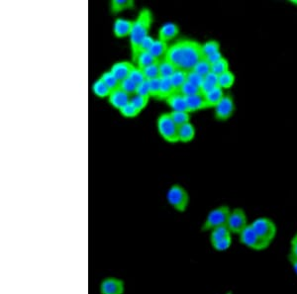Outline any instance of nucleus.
I'll list each match as a JSON object with an SVG mask.
<instances>
[{"label": "nucleus", "instance_id": "20e7f679", "mask_svg": "<svg viewBox=\"0 0 297 294\" xmlns=\"http://www.w3.org/2000/svg\"><path fill=\"white\" fill-rule=\"evenodd\" d=\"M157 128L161 138L171 144L180 143L179 127L173 121L169 113H163L159 116Z\"/></svg>", "mask_w": 297, "mask_h": 294}, {"label": "nucleus", "instance_id": "f704fd0d", "mask_svg": "<svg viewBox=\"0 0 297 294\" xmlns=\"http://www.w3.org/2000/svg\"><path fill=\"white\" fill-rule=\"evenodd\" d=\"M159 63H160V61L157 62V63H155L154 65H151V66H149V67L142 69L147 80H152V79H155V78H159L160 77Z\"/></svg>", "mask_w": 297, "mask_h": 294}, {"label": "nucleus", "instance_id": "de8ad7c7", "mask_svg": "<svg viewBox=\"0 0 297 294\" xmlns=\"http://www.w3.org/2000/svg\"><path fill=\"white\" fill-rule=\"evenodd\" d=\"M287 259H288V261H289V263H290V265H291V267H292V270H293V272L294 273L297 275V259L296 258H294V257H291V256H289L288 255V257H287Z\"/></svg>", "mask_w": 297, "mask_h": 294}, {"label": "nucleus", "instance_id": "cd10ccee", "mask_svg": "<svg viewBox=\"0 0 297 294\" xmlns=\"http://www.w3.org/2000/svg\"><path fill=\"white\" fill-rule=\"evenodd\" d=\"M235 80H236L235 74L231 70H228L227 72L219 75L218 87L220 89H222L223 91L224 90H229V89H231L234 86Z\"/></svg>", "mask_w": 297, "mask_h": 294}, {"label": "nucleus", "instance_id": "39448f33", "mask_svg": "<svg viewBox=\"0 0 297 294\" xmlns=\"http://www.w3.org/2000/svg\"><path fill=\"white\" fill-rule=\"evenodd\" d=\"M166 200L176 211L183 213L189 204V194L182 185L173 184L167 190Z\"/></svg>", "mask_w": 297, "mask_h": 294}, {"label": "nucleus", "instance_id": "c756f323", "mask_svg": "<svg viewBox=\"0 0 297 294\" xmlns=\"http://www.w3.org/2000/svg\"><path fill=\"white\" fill-rule=\"evenodd\" d=\"M201 52L203 58H207L217 52H220V44L218 41L210 40L201 45Z\"/></svg>", "mask_w": 297, "mask_h": 294}, {"label": "nucleus", "instance_id": "72a5a7b5", "mask_svg": "<svg viewBox=\"0 0 297 294\" xmlns=\"http://www.w3.org/2000/svg\"><path fill=\"white\" fill-rule=\"evenodd\" d=\"M137 88V85L133 80H131L129 77L120 81V86H119V89L121 91H124L125 93H127L130 96H133L136 94Z\"/></svg>", "mask_w": 297, "mask_h": 294}, {"label": "nucleus", "instance_id": "5701e85b", "mask_svg": "<svg viewBox=\"0 0 297 294\" xmlns=\"http://www.w3.org/2000/svg\"><path fill=\"white\" fill-rule=\"evenodd\" d=\"M134 7L133 0H112L110 2V11L113 14L120 13L124 10L131 9Z\"/></svg>", "mask_w": 297, "mask_h": 294}, {"label": "nucleus", "instance_id": "473e14b6", "mask_svg": "<svg viewBox=\"0 0 297 294\" xmlns=\"http://www.w3.org/2000/svg\"><path fill=\"white\" fill-rule=\"evenodd\" d=\"M179 92H180L182 95H183V96H185V97H190V96H194V95L202 94L201 89H199V88H197V87L191 85V83L188 82V81H186V82L183 85V87H182V89L180 90Z\"/></svg>", "mask_w": 297, "mask_h": 294}, {"label": "nucleus", "instance_id": "c85d7f7f", "mask_svg": "<svg viewBox=\"0 0 297 294\" xmlns=\"http://www.w3.org/2000/svg\"><path fill=\"white\" fill-rule=\"evenodd\" d=\"M100 79L108 87V89L111 91L119 89L120 81L116 78V76H115L114 74L110 70L103 72L101 74V76H100Z\"/></svg>", "mask_w": 297, "mask_h": 294}, {"label": "nucleus", "instance_id": "ddd939ff", "mask_svg": "<svg viewBox=\"0 0 297 294\" xmlns=\"http://www.w3.org/2000/svg\"><path fill=\"white\" fill-rule=\"evenodd\" d=\"M134 65L129 63V62H118L115 63L114 65L112 66V68L110 69V71L114 74L116 78L119 81H122L126 78L129 77L132 69L134 68Z\"/></svg>", "mask_w": 297, "mask_h": 294}, {"label": "nucleus", "instance_id": "1a4fd4ad", "mask_svg": "<svg viewBox=\"0 0 297 294\" xmlns=\"http://www.w3.org/2000/svg\"><path fill=\"white\" fill-rule=\"evenodd\" d=\"M125 281L116 276H106L99 283L100 294H125Z\"/></svg>", "mask_w": 297, "mask_h": 294}, {"label": "nucleus", "instance_id": "2eb2a0df", "mask_svg": "<svg viewBox=\"0 0 297 294\" xmlns=\"http://www.w3.org/2000/svg\"><path fill=\"white\" fill-rule=\"evenodd\" d=\"M166 104L172 108V111H185L188 112L186 97L180 92H175L165 100Z\"/></svg>", "mask_w": 297, "mask_h": 294}, {"label": "nucleus", "instance_id": "a18cd8bd", "mask_svg": "<svg viewBox=\"0 0 297 294\" xmlns=\"http://www.w3.org/2000/svg\"><path fill=\"white\" fill-rule=\"evenodd\" d=\"M223 58H224V57H223L222 53H221V52H217V53H215V54H213V55L207 57L205 59L208 62H209V63H210V65L212 66V65L216 64L217 62H219L220 60H222Z\"/></svg>", "mask_w": 297, "mask_h": 294}, {"label": "nucleus", "instance_id": "4c0bfd02", "mask_svg": "<svg viewBox=\"0 0 297 294\" xmlns=\"http://www.w3.org/2000/svg\"><path fill=\"white\" fill-rule=\"evenodd\" d=\"M187 81L190 82L191 85L201 89L204 82V77L198 73H196L193 70H189L187 71Z\"/></svg>", "mask_w": 297, "mask_h": 294}, {"label": "nucleus", "instance_id": "dca6fc26", "mask_svg": "<svg viewBox=\"0 0 297 294\" xmlns=\"http://www.w3.org/2000/svg\"><path fill=\"white\" fill-rule=\"evenodd\" d=\"M186 102H187L188 113H193V112H197V111L209 108L203 94L186 97Z\"/></svg>", "mask_w": 297, "mask_h": 294}, {"label": "nucleus", "instance_id": "f03ea898", "mask_svg": "<svg viewBox=\"0 0 297 294\" xmlns=\"http://www.w3.org/2000/svg\"><path fill=\"white\" fill-rule=\"evenodd\" d=\"M153 23V14L150 9L144 8L140 11L137 18L134 20L133 28L130 34V45L132 61L136 63L140 54L142 42L149 36V31Z\"/></svg>", "mask_w": 297, "mask_h": 294}, {"label": "nucleus", "instance_id": "e433bc0d", "mask_svg": "<svg viewBox=\"0 0 297 294\" xmlns=\"http://www.w3.org/2000/svg\"><path fill=\"white\" fill-rule=\"evenodd\" d=\"M149 99H150V98H147V97H144V96H141V95L135 94V95L131 96L130 103H131L132 105H134L139 111L142 112L143 109H145V108L147 107L148 102H149Z\"/></svg>", "mask_w": 297, "mask_h": 294}, {"label": "nucleus", "instance_id": "2f4dec72", "mask_svg": "<svg viewBox=\"0 0 297 294\" xmlns=\"http://www.w3.org/2000/svg\"><path fill=\"white\" fill-rule=\"evenodd\" d=\"M212 69V66L210 65V63L206 60L205 58H202L197 64L196 66L193 68V71H195L196 73L202 75L203 77H205L207 74H209L211 72Z\"/></svg>", "mask_w": 297, "mask_h": 294}, {"label": "nucleus", "instance_id": "4468645a", "mask_svg": "<svg viewBox=\"0 0 297 294\" xmlns=\"http://www.w3.org/2000/svg\"><path fill=\"white\" fill-rule=\"evenodd\" d=\"M134 21L125 20L122 18H117L113 25V33L117 38H125L127 36L130 37Z\"/></svg>", "mask_w": 297, "mask_h": 294}, {"label": "nucleus", "instance_id": "a211bd4d", "mask_svg": "<svg viewBox=\"0 0 297 294\" xmlns=\"http://www.w3.org/2000/svg\"><path fill=\"white\" fill-rule=\"evenodd\" d=\"M195 137V128L189 122L179 127V139L181 143H189Z\"/></svg>", "mask_w": 297, "mask_h": 294}, {"label": "nucleus", "instance_id": "9b49d317", "mask_svg": "<svg viewBox=\"0 0 297 294\" xmlns=\"http://www.w3.org/2000/svg\"><path fill=\"white\" fill-rule=\"evenodd\" d=\"M180 33V28L176 23H165L163 24L159 30L158 39L163 41L165 43L174 40Z\"/></svg>", "mask_w": 297, "mask_h": 294}, {"label": "nucleus", "instance_id": "f257e3e1", "mask_svg": "<svg viewBox=\"0 0 297 294\" xmlns=\"http://www.w3.org/2000/svg\"><path fill=\"white\" fill-rule=\"evenodd\" d=\"M202 58L201 45L189 39L180 40L174 45L169 46L164 57V59L174 64L176 68L186 71L192 70Z\"/></svg>", "mask_w": 297, "mask_h": 294}, {"label": "nucleus", "instance_id": "a19ab883", "mask_svg": "<svg viewBox=\"0 0 297 294\" xmlns=\"http://www.w3.org/2000/svg\"><path fill=\"white\" fill-rule=\"evenodd\" d=\"M129 78L131 80H133L137 86L143 83L145 80H147L143 70L141 68H137V67H134V68L132 69V71H131L130 75H129Z\"/></svg>", "mask_w": 297, "mask_h": 294}, {"label": "nucleus", "instance_id": "b1692460", "mask_svg": "<svg viewBox=\"0 0 297 294\" xmlns=\"http://www.w3.org/2000/svg\"><path fill=\"white\" fill-rule=\"evenodd\" d=\"M159 69H160V78H171L178 68H176L174 64H172L171 62H168L167 60L163 58L159 63Z\"/></svg>", "mask_w": 297, "mask_h": 294}, {"label": "nucleus", "instance_id": "aec40b11", "mask_svg": "<svg viewBox=\"0 0 297 294\" xmlns=\"http://www.w3.org/2000/svg\"><path fill=\"white\" fill-rule=\"evenodd\" d=\"M176 92H179L183 85L187 81V71L178 68L169 78Z\"/></svg>", "mask_w": 297, "mask_h": 294}, {"label": "nucleus", "instance_id": "f3484780", "mask_svg": "<svg viewBox=\"0 0 297 294\" xmlns=\"http://www.w3.org/2000/svg\"><path fill=\"white\" fill-rule=\"evenodd\" d=\"M224 91L222 89H220L219 87L213 89L212 91H209L204 94L205 97L206 102L209 108H215L217 106V104L222 100V98L224 97Z\"/></svg>", "mask_w": 297, "mask_h": 294}, {"label": "nucleus", "instance_id": "6ab92c4d", "mask_svg": "<svg viewBox=\"0 0 297 294\" xmlns=\"http://www.w3.org/2000/svg\"><path fill=\"white\" fill-rule=\"evenodd\" d=\"M232 233L229 230L227 225H223V226L217 227L213 230L210 231V235H209V239H210V244H214L228 236H231Z\"/></svg>", "mask_w": 297, "mask_h": 294}, {"label": "nucleus", "instance_id": "a878e982", "mask_svg": "<svg viewBox=\"0 0 297 294\" xmlns=\"http://www.w3.org/2000/svg\"><path fill=\"white\" fill-rule=\"evenodd\" d=\"M218 82H219V76L213 72H210L209 74H207L204 77V82L203 86L201 88V91L202 94L204 95L207 92L212 91L213 89L218 87Z\"/></svg>", "mask_w": 297, "mask_h": 294}, {"label": "nucleus", "instance_id": "c03bdc74", "mask_svg": "<svg viewBox=\"0 0 297 294\" xmlns=\"http://www.w3.org/2000/svg\"><path fill=\"white\" fill-rule=\"evenodd\" d=\"M154 43H155V40H154L152 37L148 36V37L142 42V44H141V47H140V53H141V52H150V50H151L152 46L154 45Z\"/></svg>", "mask_w": 297, "mask_h": 294}, {"label": "nucleus", "instance_id": "4be33fe9", "mask_svg": "<svg viewBox=\"0 0 297 294\" xmlns=\"http://www.w3.org/2000/svg\"><path fill=\"white\" fill-rule=\"evenodd\" d=\"M157 62L159 61L150 52H141L138 56L136 64L137 68L144 69L151 65H154Z\"/></svg>", "mask_w": 297, "mask_h": 294}, {"label": "nucleus", "instance_id": "f8f14e48", "mask_svg": "<svg viewBox=\"0 0 297 294\" xmlns=\"http://www.w3.org/2000/svg\"><path fill=\"white\" fill-rule=\"evenodd\" d=\"M130 99L131 96L128 95L127 93H125L124 91H121L120 89H117L115 91H111L109 97H108V101L109 103L116 108L119 111L126 106L128 103H130Z\"/></svg>", "mask_w": 297, "mask_h": 294}, {"label": "nucleus", "instance_id": "09e8293b", "mask_svg": "<svg viewBox=\"0 0 297 294\" xmlns=\"http://www.w3.org/2000/svg\"><path fill=\"white\" fill-rule=\"evenodd\" d=\"M290 3H292V4H294V5H296L297 6V0H291Z\"/></svg>", "mask_w": 297, "mask_h": 294}, {"label": "nucleus", "instance_id": "c9c22d12", "mask_svg": "<svg viewBox=\"0 0 297 294\" xmlns=\"http://www.w3.org/2000/svg\"><path fill=\"white\" fill-rule=\"evenodd\" d=\"M229 68H230V65H229L228 60L223 58L222 60H220L216 64L212 65L211 72H213V73H215V74H217L219 76V75H221V74H223V73H225V72H227L228 70H230Z\"/></svg>", "mask_w": 297, "mask_h": 294}, {"label": "nucleus", "instance_id": "79ce46f5", "mask_svg": "<svg viewBox=\"0 0 297 294\" xmlns=\"http://www.w3.org/2000/svg\"><path fill=\"white\" fill-rule=\"evenodd\" d=\"M120 113L126 118H134V117H137L138 115L141 113V111H139L137 108L131 103H128L126 106H124L120 110Z\"/></svg>", "mask_w": 297, "mask_h": 294}, {"label": "nucleus", "instance_id": "9d476101", "mask_svg": "<svg viewBox=\"0 0 297 294\" xmlns=\"http://www.w3.org/2000/svg\"><path fill=\"white\" fill-rule=\"evenodd\" d=\"M214 115L218 121H227L235 112L234 99L230 94H225L222 100L214 108Z\"/></svg>", "mask_w": 297, "mask_h": 294}, {"label": "nucleus", "instance_id": "6e6552de", "mask_svg": "<svg viewBox=\"0 0 297 294\" xmlns=\"http://www.w3.org/2000/svg\"><path fill=\"white\" fill-rule=\"evenodd\" d=\"M249 224L247 214L243 208L237 207L231 210L226 225L232 234L239 235Z\"/></svg>", "mask_w": 297, "mask_h": 294}, {"label": "nucleus", "instance_id": "0eeeda50", "mask_svg": "<svg viewBox=\"0 0 297 294\" xmlns=\"http://www.w3.org/2000/svg\"><path fill=\"white\" fill-rule=\"evenodd\" d=\"M251 225L262 239L272 244L277 233V228L274 220L268 217H259L251 222Z\"/></svg>", "mask_w": 297, "mask_h": 294}, {"label": "nucleus", "instance_id": "49530a36", "mask_svg": "<svg viewBox=\"0 0 297 294\" xmlns=\"http://www.w3.org/2000/svg\"><path fill=\"white\" fill-rule=\"evenodd\" d=\"M289 256L294 257L297 259V233L294 234V236L291 238L290 241V250H289Z\"/></svg>", "mask_w": 297, "mask_h": 294}, {"label": "nucleus", "instance_id": "7c9ffc66", "mask_svg": "<svg viewBox=\"0 0 297 294\" xmlns=\"http://www.w3.org/2000/svg\"><path fill=\"white\" fill-rule=\"evenodd\" d=\"M169 115H171L173 121L177 124L178 127L190 122L189 121L190 120V115L188 112H185V111H172V112H169Z\"/></svg>", "mask_w": 297, "mask_h": 294}, {"label": "nucleus", "instance_id": "58836bf2", "mask_svg": "<svg viewBox=\"0 0 297 294\" xmlns=\"http://www.w3.org/2000/svg\"><path fill=\"white\" fill-rule=\"evenodd\" d=\"M232 243H233V240H232V235H231V236H228V237L212 244L211 247L217 251H225V250L230 249Z\"/></svg>", "mask_w": 297, "mask_h": 294}, {"label": "nucleus", "instance_id": "8fccbe9b", "mask_svg": "<svg viewBox=\"0 0 297 294\" xmlns=\"http://www.w3.org/2000/svg\"><path fill=\"white\" fill-rule=\"evenodd\" d=\"M224 294H234L233 293V291L232 290H228V291H226Z\"/></svg>", "mask_w": 297, "mask_h": 294}, {"label": "nucleus", "instance_id": "7ed1b4c3", "mask_svg": "<svg viewBox=\"0 0 297 294\" xmlns=\"http://www.w3.org/2000/svg\"><path fill=\"white\" fill-rule=\"evenodd\" d=\"M231 209L227 205H220L212 209L206 216L204 222L201 225V232H210L217 227L227 224Z\"/></svg>", "mask_w": 297, "mask_h": 294}, {"label": "nucleus", "instance_id": "412c9836", "mask_svg": "<svg viewBox=\"0 0 297 294\" xmlns=\"http://www.w3.org/2000/svg\"><path fill=\"white\" fill-rule=\"evenodd\" d=\"M168 50V45L167 43L163 42V41H160L159 39L155 40V43L154 45L152 46L151 50H150V53L158 60L160 61L162 60L165 55H166V52Z\"/></svg>", "mask_w": 297, "mask_h": 294}, {"label": "nucleus", "instance_id": "ea45409f", "mask_svg": "<svg viewBox=\"0 0 297 294\" xmlns=\"http://www.w3.org/2000/svg\"><path fill=\"white\" fill-rule=\"evenodd\" d=\"M149 87H150V92L151 97H154L156 99L160 96V87H161V78H155L152 80H149Z\"/></svg>", "mask_w": 297, "mask_h": 294}, {"label": "nucleus", "instance_id": "423d86ee", "mask_svg": "<svg viewBox=\"0 0 297 294\" xmlns=\"http://www.w3.org/2000/svg\"><path fill=\"white\" fill-rule=\"evenodd\" d=\"M240 242L249 249L263 250L270 247V243L262 239L251 227V223L239 234Z\"/></svg>", "mask_w": 297, "mask_h": 294}, {"label": "nucleus", "instance_id": "393cba45", "mask_svg": "<svg viewBox=\"0 0 297 294\" xmlns=\"http://www.w3.org/2000/svg\"><path fill=\"white\" fill-rule=\"evenodd\" d=\"M92 91L95 94V96L99 98H106L109 97L111 91L108 89V87L99 78L97 79L93 86H92Z\"/></svg>", "mask_w": 297, "mask_h": 294}, {"label": "nucleus", "instance_id": "37998d69", "mask_svg": "<svg viewBox=\"0 0 297 294\" xmlns=\"http://www.w3.org/2000/svg\"><path fill=\"white\" fill-rule=\"evenodd\" d=\"M136 94L150 98L151 97V92H150V87H149V80H145L143 83L139 85L137 88Z\"/></svg>", "mask_w": 297, "mask_h": 294}, {"label": "nucleus", "instance_id": "bb28decb", "mask_svg": "<svg viewBox=\"0 0 297 294\" xmlns=\"http://www.w3.org/2000/svg\"><path fill=\"white\" fill-rule=\"evenodd\" d=\"M175 89L171 82L169 78H161V87H160V96L158 100H166L169 96L175 93Z\"/></svg>", "mask_w": 297, "mask_h": 294}]
</instances>
